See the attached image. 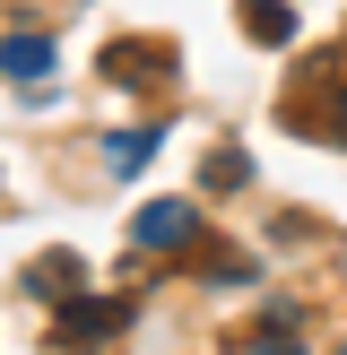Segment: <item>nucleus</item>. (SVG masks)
I'll return each mask as SVG.
<instances>
[{
	"label": "nucleus",
	"instance_id": "0eeeda50",
	"mask_svg": "<svg viewBox=\"0 0 347 355\" xmlns=\"http://www.w3.org/2000/svg\"><path fill=\"white\" fill-rule=\"evenodd\" d=\"M243 173H252V165H243V156H217V165H208V191H235Z\"/></svg>",
	"mask_w": 347,
	"mask_h": 355
},
{
	"label": "nucleus",
	"instance_id": "20e7f679",
	"mask_svg": "<svg viewBox=\"0 0 347 355\" xmlns=\"http://www.w3.org/2000/svg\"><path fill=\"white\" fill-rule=\"evenodd\" d=\"M243 35H252V44H295V9L287 0H243Z\"/></svg>",
	"mask_w": 347,
	"mask_h": 355
},
{
	"label": "nucleus",
	"instance_id": "423d86ee",
	"mask_svg": "<svg viewBox=\"0 0 347 355\" xmlns=\"http://www.w3.org/2000/svg\"><path fill=\"white\" fill-rule=\"evenodd\" d=\"M148 156H156V130H113V139H104V165H113V173H139Z\"/></svg>",
	"mask_w": 347,
	"mask_h": 355
},
{
	"label": "nucleus",
	"instance_id": "7ed1b4c3",
	"mask_svg": "<svg viewBox=\"0 0 347 355\" xmlns=\"http://www.w3.org/2000/svg\"><path fill=\"white\" fill-rule=\"evenodd\" d=\"M104 78L130 87V78H174V52L165 44H104Z\"/></svg>",
	"mask_w": 347,
	"mask_h": 355
},
{
	"label": "nucleus",
	"instance_id": "f257e3e1",
	"mask_svg": "<svg viewBox=\"0 0 347 355\" xmlns=\"http://www.w3.org/2000/svg\"><path fill=\"white\" fill-rule=\"evenodd\" d=\"M139 243H148V252L200 243V208H191V200H148V208H139Z\"/></svg>",
	"mask_w": 347,
	"mask_h": 355
},
{
	"label": "nucleus",
	"instance_id": "39448f33",
	"mask_svg": "<svg viewBox=\"0 0 347 355\" xmlns=\"http://www.w3.org/2000/svg\"><path fill=\"white\" fill-rule=\"evenodd\" d=\"M0 69L9 78H52V35H9L0 44Z\"/></svg>",
	"mask_w": 347,
	"mask_h": 355
},
{
	"label": "nucleus",
	"instance_id": "6e6552de",
	"mask_svg": "<svg viewBox=\"0 0 347 355\" xmlns=\"http://www.w3.org/2000/svg\"><path fill=\"white\" fill-rule=\"evenodd\" d=\"M252 355H295V338H287V329H260V338H252Z\"/></svg>",
	"mask_w": 347,
	"mask_h": 355
},
{
	"label": "nucleus",
	"instance_id": "f03ea898",
	"mask_svg": "<svg viewBox=\"0 0 347 355\" xmlns=\"http://www.w3.org/2000/svg\"><path fill=\"white\" fill-rule=\"evenodd\" d=\"M130 321V304H121V295H69L61 304V338L78 347V338H104V329H121Z\"/></svg>",
	"mask_w": 347,
	"mask_h": 355
}]
</instances>
